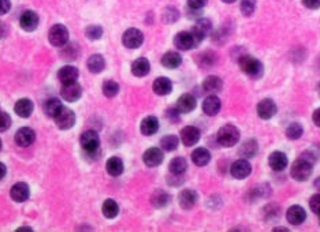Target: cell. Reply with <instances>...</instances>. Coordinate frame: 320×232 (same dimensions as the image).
<instances>
[{
    "instance_id": "6da1fadb",
    "label": "cell",
    "mask_w": 320,
    "mask_h": 232,
    "mask_svg": "<svg viewBox=\"0 0 320 232\" xmlns=\"http://www.w3.org/2000/svg\"><path fill=\"white\" fill-rule=\"evenodd\" d=\"M240 69L244 74H247L251 78H260L264 71L263 63L259 59L253 58L251 55H245L240 58Z\"/></svg>"
},
{
    "instance_id": "7a4b0ae2",
    "label": "cell",
    "mask_w": 320,
    "mask_h": 232,
    "mask_svg": "<svg viewBox=\"0 0 320 232\" xmlns=\"http://www.w3.org/2000/svg\"><path fill=\"white\" fill-rule=\"evenodd\" d=\"M312 168H314V163H311L310 160L304 157H300L292 165L290 174H292L293 179L299 180V182H305L311 178L312 171H314Z\"/></svg>"
},
{
    "instance_id": "3957f363",
    "label": "cell",
    "mask_w": 320,
    "mask_h": 232,
    "mask_svg": "<svg viewBox=\"0 0 320 232\" xmlns=\"http://www.w3.org/2000/svg\"><path fill=\"white\" fill-rule=\"evenodd\" d=\"M216 138H218L219 145L225 146V148H231L240 141V131H238V128L236 126L226 124V126L219 128Z\"/></svg>"
},
{
    "instance_id": "277c9868",
    "label": "cell",
    "mask_w": 320,
    "mask_h": 232,
    "mask_svg": "<svg viewBox=\"0 0 320 232\" xmlns=\"http://www.w3.org/2000/svg\"><path fill=\"white\" fill-rule=\"evenodd\" d=\"M79 143H81V148L85 153L89 154V156H96L100 149L99 134L93 130L82 132V135L79 138Z\"/></svg>"
},
{
    "instance_id": "5b68a950",
    "label": "cell",
    "mask_w": 320,
    "mask_h": 232,
    "mask_svg": "<svg viewBox=\"0 0 320 232\" xmlns=\"http://www.w3.org/2000/svg\"><path fill=\"white\" fill-rule=\"evenodd\" d=\"M48 38L53 47H64L68 41V30L63 25H53L48 33Z\"/></svg>"
},
{
    "instance_id": "8992f818",
    "label": "cell",
    "mask_w": 320,
    "mask_h": 232,
    "mask_svg": "<svg viewBox=\"0 0 320 232\" xmlns=\"http://www.w3.org/2000/svg\"><path fill=\"white\" fill-rule=\"evenodd\" d=\"M55 123L56 126L60 128V130H68L74 126L75 123V115L74 112L70 110V108H66V107H62L60 111L55 115Z\"/></svg>"
},
{
    "instance_id": "52a82bcc",
    "label": "cell",
    "mask_w": 320,
    "mask_h": 232,
    "mask_svg": "<svg viewBox=\"0 0 320 232\" xmlns=\"http://www.w3.org/2000/svg\"><path fill=\"white\" fill-rule=\"evenodd\" d=\"M122 42H123V45L126 48L136 49V48L141 47V44L144 42V34L138 29L130 27V29H127L126 32L123 33Z\"/></svg>"
},
{
    "instance_id": "ba28073f",
    "label": "cell",
    "mask_w": 320,
    "mask_h": 232,
    "mask_svg": "<svg viewBox=\"0 0 320 232\" xmlns=\"http://www.w3.org/2000/svg\"><path fill=\"white\" fill-rule=\"evenodd\" d=\"M230 172L233 178H236V179H245L252 172V165L245 158H240V160L233 163Z\"/></svg>"
},
{
    "instance_id": "9c48e42d",
    "label": "cell",
    "mask_w": 320,
    "mask_h": 232,
    "mask_svg": "<svg viewBox=\"0 0 320 232\" xmlns=\"http://www.w3.org/2000/svg\"><path fill=\"white\" fill-rule=\"evenodd\" d=\"M174 45L181 51H189L192 48L197 47L199 44L194 38L192 32H181L174 37Z\"/></svg>"
},
{
    "instance_id": "30bf717a",
    "label": "cell",
    "mask_w": 320,
    "mask_h": 232,
    "mask_svg": "<svg viewBox=\"0 0 320 232\" xmlns=\"http://www.w3.org/2000/svg\"><path fill=\"white\" fill-rule=\"evenodd\" d=\"M212 30V23H211L210 19H207V18H200L199 21L196 22V25L193 26V29L190 30V32L193 33L194 38H196V41L197 44L204 40L205 36H208Z\"/></svg>"
},
{
    "instance_id": "8fae6325",
    "label": "cell",
    "mask_w": 320,
    "mask_h": 232,
    "mask_svg": "<svg viewBox=\"0 0 320 232\" xmlns=\"http://www.w3.org/2000/svg\"><path fill=\"white\" fill-rule=\"evenodd\" d=\"M60 93H62V97H63L64 100L73 103V101H77L79 97H81V95H82V88L79 86V84L77 81H73V82L63 84Z\"/></svg>"
},
{
    "instance_id": "7c38bea8",
    "label": "cell",
    "mask_w": 320,
    "mask_h": 232,
    "mask_svg": "<svg viewBox=\"0 0 320 232\" xmlns=\"http://www.w3.org/2000/svg\"><path fill=\"white\" fill-rule=\"evenodd\" d=\"M277 111H278L277 104L271 99H264V100H262L257 104V115L260 116L262 119H264V120L271 119L277 114Z\"/></svg>"
},
{
    "instance_id": "4fadbf2b",
    "label": "cell",
    "mask_w": 320,
    "mask_h": 232,
    "mask_svg": "<svg viewBox=\"0 0 320 232\" xmlns=\"http://www.w3.org/2000/svg\"><path fill=\"white\" fill-rule=\"evenodd\" d=\"M36 139V134L33 131L32 128L29 127H23V128H19L15 134V143L18 146L21 148H27L30 146Z\"/></svg>"
},
{
    "instance_id": "5bb4252c",
    "label": "cell",
    "mask_w": 320,
    "mask_h": 232,
    "mask_svg": "<svg viewBox=\"0 0 320 232\" xmlns=\"http://www.w3.org/2000/svg\"><path fill=\"white\" fill-rule=\"evenodd\" d=\"M307 219V213H305L304 208H301L300 205H293L290 206L286 213V220L289 224L292 226H300L303 224Z\"/></svg>"
},
{
    "instance_id": "9a60e30c",
    "label": "cell",
    "mask_w": 320,
    "mask_h": 232,
    "mask_svg": "<svg viewBox=\"0 0 320 232\" xmlns=\"http://www.w3.org/2000/svg\"><path fill=\"white\" fill-rule=\"evenodd\" d=\"M200 137H201L200 130L194 126L185 127V128H182V131H181V139H182L185 146H193V145H196L200 141Z\"/></svg>"
},
{
    "instance_id": "2e32d148",
    "label": "cell",
    "mask_w": 320,
    "mask_h": 232,
    "mask_svg": "<svg viewBox=\"0 0 320 232\" xmlns=\"http://www.w3.org/2000/svg\"><path fill=\"white\" fill-rule=\"evenodd\" d=\"M19 23H21V27L23 30L33 32V30H36V27L38 26V15H37L34 11H25L21 15Z\"/></svg>"
},
{
    "instance_id": "e0dca14e",
    "label": "cell",
    "mask_w": 320,
    "mask_h": 232,
    "mask_svg": "<svg viewBox=\"0 0 320 232\" xmlns=\"http://www.w3.org/2000/svg\"><path fill=\"white\" fill-rule=\"evenodd\" d=\"M268 164H270L271 169L281 172L288 167V156L284 152H274L268 157Z\"/></svg>"
},
{
    "instance_id": "ac0fdd59",
    "label": "cell",
    "mask_w": 320,
    "mask_h": 232,
    "mask_svg": "<svg viewBox=\"0 0 320 232\" xmlns=\"http://www.w3.org/2000/svg\"><path fill=\"white\" fill-rule=\"evenodd\" d=\"M11 198L15 201V202H25L30 195V190H29V186L23 182L15 183V185L11 187Z\"/></svg>"
},
{
    "instance_id": "d6986e66",
    "label": "cell",
    "mask_w": 320,
    "mask_h": 232,
    "mask_svg": "<svg viewBox=\"0 0 320 232\" xmlns=\"http://www.w3.org/2000/svg\"><path fill=\"white\" fill-rule=\"evenodd\" d=\"M142 160L148 167H158L163 161V150L159 148H149L142 156Z\"/></svg>"
},
{
    "instance_id": "ffe728a7",
    "label": "cell",
    "mask_w": 320,
    "mask_h": 232,
    "mask_svg": "<svg viewBox=\"0 0 320 232\" xmlns=\"http://www.w3.org/2000/svg\"><path fill=\"white\" fill-rule=\"evenodd\" d=\"M221 100L215 95H210L203 101V111H204L205 115L208 116H215L218 112L221 111Z\"/></svg>"
},
{
    "instance_id": "44dd1931",
    "label": "cell",
    "mask_w": 320,
    "mask_h": 232,
    "mask_svg": "<svg viewBox=\"0 0 320 232\" xmlns=\"http://www.w3.org/2000/svg\"><path fill=\"white\" fill-rule=\"evenodd\" d=\"M196 106H197V101L194 99V96L190 95V93H185L177 101V110L182 114L192 112L196 108Z\"/></svg>"
},
{
    "instance_id": "7402d4cb",
    "label": "cell",
    "mask_w": 320,
    "mask_h": 232,
    "mask_svg": "<svg viewBox=\"0 0 320 232\" xmlns=\"http://www.w3.org/2000/svg\"><path fill=\"white\" fill-rule=\"evenodd\" d=\"M197 200H199L197 193L193 190H184L179 193V205H181V208H184V209H192L196 205Z\"/></svg>"
},
{
    "instance_id": "603a6c76",
    "label": "cell",
    "mask_w": 320,
    "mask_h": 232,
    "mask_svg": "<svg viewBox=\"0 0 320 232\" xmlns=\"http://www.w3.org/2000/svg\"><path fill=\"white\" fill-rule=\"evenodd\" d=\"M223 88V81H222L219 77L216 75H210L204 79L203 82V89L207 92V93H219Z\"/></svg>"
},
{
    "instance_id": "cb8c5ba5",
    "label": "cell",
    "mask_w": 320,
    "mask_h": 232,
    "mask_svg": "<svg viewBox=\"0 0 320 232\" xmlns=\"http://www.w3.org/2000/svg\"><path fill=\"white\" fill-rule=\"evenodd\" d=\"M173 90V84L171 81L166 77H160V78L155 79L153 82V92L159 96H167L171 93Z\"/></svg>"
},
{
    "instance_id": "d4e9b609",
    "label": "cell",
    "mask_w": 320,
    "mask_h": 232,
    "mask_svg": "<svg viewBox=\"0 0 320 232\" xmlns=\"http://www.w3.org/2000/svg\"><path fill=\"white\" fill-rule=\"evenodd\" d=\"M140 130L144 135H153L159 130V120L156 116H148L141 121Z\"/></svg>"
},
{
    "instance_id": "484cf974",
    "label": "cell",
    "mask_w": 320,
    "mask_h": 232,
    "mask_svg": "<svg viewBox=\"0 0 320 232\" xmlns=\"http://www.w3.org/2000/svg\"><path fill=\"white\" fill-rule=\"evenodd\" d=\"M78 75V70L75 69V67H73V66H64V67H62V69L59 70L58 79L62 84H67V82L77 81Z\"/></svg>"
},
{
    "instance_id": "4316f807",
    "label": "cell",
    "mask_w": 320,
    "mask_h": 232,
    "mask_svg": "<svg viewBox=\"0 0 320 232\" xmlns=\"http://www.w3.org/2000/svg\"><path fill=\"white\" fill-rule=\"evenodd\" d=\"M149 70H151V64L145 58L137 59L134 60V63L131 64V73L136 77H145L149 74Z\"/></svg>"
},
{
    "instance_id": "83f0119b",
    "label": "cell",
    "mask_w": 320,
    "mask_h": 232,
    "mask_svg": "<svg viewBox=\"0 0 320 232\" xmlns=\"http://www.w3.org/2000/svg\"><path fill=\"white\" fill-rule=\"evenodd\" d=\"M182 63V56L175 51H170V52L164 53L162 58V64L167 69H177Z\"/></svg>"
},
{
    "instance_id": "f1b7e54d",
    "label": "cell",
    "mask_w": 320,
    "mask_h": 232,
    "mask_svg": "<svg viewBox=\"0 0 320 232\" xmlns=\"http://www.w3.org/2000/svg\"><path fill=\"white\" fill-rule=\"evenodd\" d=\"M192 161L197 167H204L211 161V153L205 148H197L192 153Z\"/></svg>"
},
{
    "instance_id": "f546056e",
    "label": "cell",
    "mask_w": 320,
    "mask_h": 232,
    "mask_svg": "<svg viewBox=\"0 0 320 232\" xmlns=\"http://www.w3.org/2000/svg\"><path fill=\"white\" fill-rule=\"evenodd\" d=\"M14 111L21 117H29L33 112V103L29 99H22V100L16 101Z\"/></svg>"
},
{
    "instance_id": "4dcf8cb0",
    "label": "cell",
    "mask_w": 320,
    "mask_h": 232,
    "mask_svg": "<svg viewBox=\"0 0 320 232\" xmlns=\"http://www.w3.org/2000/svg\"><path fill=\"white\" fill-rule=\"evenodd\" d=\"M105 168H107V172L111 175V176H119L123 172V163L119 157H111L108 158V161L105 164Z\"/></svg>"
},
{
    "instance_id": "1f68e13d",
    "label": "cell",
    "mask_w": 320,
    "mask_h": 232,
    "mask_svg": "<svg viewBox=\"0 0 320 232\" xmlns=\"http://www.w3.org/2000/svg\"><path fill=\"white\" fill-rule=\"evenodd\" d=\"M105 67V60L101 55H92L88 60V69L93 74H99Z\"/></svg>"
},
{
    "instance_id": "d6a6232c",
    "label": "cell",
    "mask_w": 320,
    "mask_h": 232,
    "mask_svg": "<svg viewBox=\"0 0 320 232\" xmlns=\"http://www.w3.org/2000/svg\"><path fill=\"white\" fill-rule=\"evenodd\" d=\"M168 169L173 175H182L188 169V163L184 157H175L170 161Z\"/></svg>"
},
{
    "instance_id": "836d02e7",
    "label": "cell",
    "mask_w": 320,
    "mask_h": 232,
    "mask_svg": "<svg viewBox=\"0 0 320 232\" xmlns=\"http://www.w3.org/2000/svg\"><path fill=\"white\" fill-rule=\"evenodd\" d=\"M238 153L242 158H251L257 153V142L253 139H249L247 142L242 143V146L238 150Z\"/></svg>"
},
{
    "instance_id": "e575fe53",
    "label": "cell",
    "mask_w": 320,
    "mask_h": 232,
    "mask_svg": "<svg viewBox=\"0 0 320 232\" xmlns=\"http://www.w3.org/2000/svg\"><path fill=\"white\" fill-rule=\"evenodd\" d=\"M119 213V206L116 204L114 200H105L104 204H103V215H104L107 219H114V217L118 216Z\"/></svg>"
},
{
    "instance_id": "d590c367",
    "label": "cell",
    "mask_w": 320,
    "mask_h": 232,
    "mask_svg": "<svg viewBox=\"0 0 320 232\" xmlns=\"http://www.w3.org/2000/svg\"><path fill=\"white\" fill-rule=\"evenodd\" d=\"M303 132H304V128L300 123H292L290 126L286 128V137L292 141H296V139H300L303 137Z\"/></svg>"
},
{
    "instance_id": "8d00e7d4",
    "label": "cell",
    "mask_w": 320,
    "mask_h": 232,
    "mask_svg": "<svg viewBox=\"0 0 320 232\" xmlns=\"http://www.w3.org/2000/svg\"><path fill=\"white\" fill-rule=\"evenodd\" d=\"M60 108H62V104H60V101H59L58 99H49V100L45 103V106H44L45 114H47L49 117H55V115L60 111Z\"/></svg>"
},
{
    "instance_id": "74e56055",
    "label": "cell",
    "mask_w": 320,
    "mask_h": 232,
    "mask_svg": "<svg viewBox=\"0 0 320 232\" xmlns=\"http://www.w3.org/2000/svg\"><path fill=\"white\" fill-rule=\"evenodd\" d=\"M178 137L175 135H166L164 138H162L160 141V146H162L166 152H173L175 149L178 148Z\"/></svg>"
},
{
    "instance_id": "f35d334b",
    "label": "cell",
    "mask_w": 320,
    "mask_h": 232,
    "mask_svg": "<svg viewBox=\"0 0 320 232\" xmlns=\"http://www.w3.org/2000/svg\"><path fill=\"white\" fill-rule=\"evenodd\" d=\"M119 92V85L115 81H105L103 84V93L105 97H115Z\"/></svg>"
},
{
    "instance_id": "ab89813d",
    "label": "cell",
    "mask_w": 320,
    "mask_h": 232,
    "mask_svg": "<svg viewBox=\"0 0 320 232\" xmlns=\"http://www.w3.org/2000/svg\"><path fill=\"white\" fill-rule=\"evenodd\" d=\"M168 202H170V197L166 193H163V191L155 193V195L152 197V204L156 208H163V206L167 205Z\"/></svg>"
},
{
    "instance_id": "60d3db41",
    "label": "cell",
    "mask_w": 320,
    "mask_h": 232,
    "mask_svg": "<svg viewBox=\"0 0 320 232\" xmlns=\"http://www.w3.org/2000/svg\"><path fill=\"white\" fill-rule=\"evenodd\" d=\"M256 10V0H242L241 12L245 16H251Z\"/></svg>"
},
{
    "instance_id": "b9f144b4",
    "label": "cell",
    "mask_w": 320,
    "mask_h": 232,
    "mask_svg": "<svg viewBox=\"0 0 320 232\" xmlns=\"http://www.w3.org/2000/svg\"><path fill=\"white\" fill-rule=\"evenodd\" d=\"M85 34L89 40H99L103 36V29H101V26H97V25H92V26L86 27Z\"/></svg>"
},
{
    "instance_id": "7bdbcfd3",
    "label": "cell",
    "mask_w": 320,
    "mask_h": 232,
    "mask_svg": "<svg viewBox=\"0 0 320 232\" xmlns=\"http://www.w3.org/2000/svg\"><path fill=\"white\" fill-rule=\"evenodd\" d=\"M178 16V11L175 10L174 7H167V8L164 10V12H163V19H164V22H168V23L177 21Z\"/></svg>"
},
{
    "instance_id": "ee69618b",
    "label": "cell",
    "mask_w": 320,
    "mask_h": 232,
    "mask_svg": "<svg viewBox=\"0 0 320 232\" xmlns=\"http://www.w3.org/2000/svg\"><path fill=\"white\" fill-rule=\"evenodd\" d=\"M11 126V119L10 116L7 115L5 112L0 111V132L8 130Z\"/></svg>"
},
{
    "instance_id": "f6af8a7d",
    "label": "cell",
    "mask_w": 320,
    "mask_h": 232,
    "mask_svg": "<svg viewBox=\"0 0 320 232\" xmlns=\"http://www.w3.org/2000/svg\"><path fill=\"white\" fill-rule=\"evenodd\" d=\"M310 208L315 215H320V194H315L311 197Z\"/></svg>"
},
{
    "instance_id": "bcb514c9",
    "label": "cell",
    "mask_w": 320,
    "mask_h": 232,
    "mask_svg": "<svg viewBox=\"0 0 320 232\" xmlns=\"http://www.w3.org/2000/svg\"><path fill=\"white\" fill-rule=\"evenodd\" d=\"M208 0H188V5L189 8H193V10H201L205 4H207Z\"/></svg>"
},
{
    "instance_id": "7dc6e473",
    "label": "cell",
    "mask_w": 320,
    "mask_h": 232,
    "mask_svg": "<svg viewBox=\"0 0 320 232\" xmlns=\"http://www.w3.org/2000/svg\"><path fill=\"white\" fill-rule=\"evenodd\" d=\"M11 8V1L10 0H0V15H4L7 14Z\"/></svg>"
},
{
    "instance_id": "c3c4849f",
    "label": "cell",
    "mask_w": 320,
    "mask_h": 232,
    "mask_svg": "<svg viewBox=\"0 0 320 232\" xmlns=\"http://www.w3.org/2000/svg\"><path fill=\"white\" fill-rule=\"evenodd\" d=\"M303 4L307 7V8H311V10H316L320 7V0H303Z\"/></svg>"
},
{
    "instance_id": "681fc988",
    "label": "cell",
    "mask_w": 320,
    "mask_h": 232,
    "mask_svg": "<svg viewBox=\"0 0 320 232\" xmlns=\"http://www.w3.org/2000/svg\"><path fill=\"white\" fill-rule=\"evenodd\" d=\"M171 121H178L179 120V111L177 108H170L166 115Z\"/></svg>"
},
{
    "instance_id": "f907efd6",
    "label": "cell",
    "mask_w": 320,
    "mask_h": 232,
    "mask_svg": "<svg viewBox=\"0 0 320 232\" xmlns=\"http://www.w3.org/2000/svg\"><path fill=\"white\" fill-rule=\"evenodd\" d=\"M312 120L315 123L316 126L320 127V108H318L315 112H314V115H312Z\"/></svg>"
},
{
    "instance_id": "816d5d0a",
    "label": "cell",
    "mask_w": 320,
    "mask_h": 232,
    "mask_svg": "<svg viewBox=\"0 0 320 232\" xmlns=\"http://www.w3.org/2000/svg\"><path fill=\"white\" fill-rule=\"evenodd\" d=\"M7 34V26H5V23L3 22H0V38H3Z\"/></svg>"
},
{
    "instance_id": "f5cc1de1",
    "label": "cell",
    "mask_w": 320,
    "mask_h": 232,
    "mask_svg": "<svg viewBox=\"0 0 320 232\" xmlns=\"http://www.w3.org/2000/svg\"><path fill=\"white\" fill-rule=\"evenodd\" d=\"M5 172H7V168H5V165L3 163H0V180L4 178Z\"/></svg>"
},
{
    "instance_id": "db71d44e",
    "label": "cell",
    "mask_w": 320,
    "mask_h": 232,
    "mask_svg": "<svg viewBox=\"0 0 320 232\" xmlns=\"http://www.w3.org/2000/svg\"><path fill=\"white\" fill-rule=\"evenodd\" d=\"M18 231H32V228H19Z\"/></svg>"
},
{
    "instance_id": "11a10c76",
    "label": "cell",
    "mask_w": 320,
    "mask_h": 232,
    "mask_svg": "<svg viewBox=\"0 0 320 232\" xmlns=\"http://www.w3.org/2000/svg\"><path fill=\"white\" fill-rule=\"evenodd\" d=\"M222 1H225V3H229V4H230V3H234L236 0H222Z\"/></svg>"
},
{
    "instance_id": "9f6ffc18",
    "label": "cell",
    "mask_w": 320,
    "mask_h": 232,
    "mask_svg": "<svg viewBox=\"0 0 320 232\" xmlns=\"http://www.w3.org/2000/svg\"><path fill=\"white\" fill-rule=\"evenodd\" d=\"M318 93H319V96H320V82H319V85H318Z\"/></svg>"
},
{
    "instance_id": "6f0895ef",
    "label": "cell",
    "mask_w": 320,
    "mask_h": 232,
    "mask_svg": "<svg viewBox=\"0 0 320 232\" xmlns=\"http://www.w3.org/2000/svg\"><path fill=\"white\" fill-rule=\"evenodd\" d=\"M0 150H1V139H0Z\"/></svg>"
},
{
    "instance_id": "680465c9",
    "label": "cell",
    "mask_w": 320,
    "mask_h": 232,
    "mask_svg": "<svg viewBox=\"0 0 320 232\" xmlns=\"http://www.w3.org/2000/svg\"><path fill=\"white\" fill-rule=\"evenodd\" d=\"M318 216H319V224H320V215H318Z\"/></svg>"
}]
</instances>
